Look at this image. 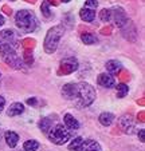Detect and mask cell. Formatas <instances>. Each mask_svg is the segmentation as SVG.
Wrapping results in <instances>:
<instances>
[{
  "instance_id": "obj_33",
  "label": "cell",
  "mask_w": 145,
  "mask_h": 151,
  "mask_svg": "<svg viewBox=\"0 0 145 151\" xmlns=\"http://www.w3.org/2000/svg\"><path fill=\"white\" fill-rule=\"evenodd\" d=\"M48 4H52V6H58V0H47Z\"/></svg>"
},
{
  "instance_id": "obj_29",
  "label": "cell",
  "mask_w": 145,
  "mask_h": 151,
  "mask_svg": "<svg viewBox=\"0 0 145 151\" xmlns=\"http://www.w3.org/2000/svg\"><path fill=\"white\" fill-rule=\"evenodd\" d=\"M144 135H145V130H144V128H141V130L138 131V138H140V140H141V142H144V140H145Z\"/></svg>"
},
{
  "instance_id": "obj_25",
  "label": "cell",
  "mask_w": 145,
  "mask_h": 151,
  "mask_svg": "<svg viewBox=\"0 0 145 151\" xmlns=\"http://www.w3.org/2000/svg\"><path fill=\"white\" fill-rule=\"evenodd\" d=\"M40 11H42L43 16H46V17H50V16H51V12H50V8H48V1H47V0H44V1L42 3Z\"/></svg>"
},
{
  "instance_id": "obj_37",
  "label": "cell",
  "mask_w": 145,
  "mask_h": 151,
  "mask_svg": "<svg viewBox=\"0 0 145 151\" xmlns=\"http://www.w3.org/2000/svg\"><path fill=\"white\" fill-rule=\"evenodd\" d=\"M26 1H28V3H32V4H34L35 1H36V0H26Z\"/></svg>"
},
{
  "instance_id": "obj_11",
  "label": "cell",
  "mask_w": 145,
  "mask_h": 151,
  "mask_svg": "<svg viewBox=\"0 0 145 151\" xmlns=\"http://www.w3.org/2000/svg\"><path fill=\"white\" fill-rule=\"evenodd\" d=\"M15 36H14V31L11 29H4V31L0 32V46L3 44H11L14 43Z\"/></svg>"
},
{
  "instance_id": "obj_4",
  "label": "cell",
  "mask_w": 145,
  "mask_h": 151,
  "mask_svg": "<svg viewBox=\"0 0 145 151\" xmlns=\"http://www.w3.org/2000/svg\"><path fill=\"white\" fill-rule=\"evenodd\" d=\"M0 54H1V58L3 60L11 66L12 68L15 70H22L23 68V62L19 58V55L16 54V51L14 50V47L11 44H3L0 46Z\"/></svg>"
},
{
  "instance_id": "obj_12",
  "label": "cell",
  "mask_w": 145,
  "mask_h": 151,
  "mask_svg": "<svg viewBox=\"0 0 145 151\" xmlns=\"http://www.w3.org/2000/svg\"><path fill=\"white\" fill-rule=\"evenodd\" d=\"M82 151H102V148H101L98 142H95L93 139H87V140H83Z\"/></svg>"
},
{
  "instance_id": "obj_13",
  "label": "cell",
  "mask_w": 145,
  "mask_h": 151,
  "mask_svg": "<svg viewBox=\"0 0 145 151\" xmlns=\"http://www.w3.org/2000/svg\"><path fill=\"white\" fill-rule=\"evenodd\" d=\"M4 139H6L7 145H8L9 147L14 148V147H16L17 142H19V135L14 131H7L6 134H4Z\"/></svg>"
},
{
  "instance_id": "obj_22",
  "label": "cell",
  "mask_w": 145,
  "mask_h": 151,
  "mask_svg": "<svg viewBox=\"0 0 145 151\" xmlns=\"http://www.w3.org/2000/svg\"><path fill=\"white\" fill-rule=\"evenodd\" d=\"M23 148L26 151H36L38 148H39V143L34 139L27 140V142H24V145H23Z\"/></svg>"
},
{
  "instance_id": "obj_14",
  "label": "cell",
  "mask_w": 145,
  "mask_h": 151,
  "mask_svg": "<svg viewBox=\"0 0 145 151\" xmlns=\"http://www.w3.org/2000/svg\"><path fill=\"white\" fill-rule=\"evenodd\" d=\"M63 120H65L66 127L70 128V130H78V128H79V123H78V120L75 119L73 115L66 114L65 116H63Z\"/></svg>"
},
{
  "instance_id": "obj_5",
  "label": "cell",
  "mask_w": 145,
  "mask_h": 151,
  "mask_svg": "<svg viewBox=\"0 0 145 151\" xmlns=\"http://www.w3.org/2000/svg\"><path fill=\"white\" fill-rule=\"evenodd\" d=\"M70 131L66 127H63L62 124H57L55 127H51L48 131V138L52 143L58 146H62L70 139Z\"/></svg>"
},
{
  "instance_id": "obj_15",
  "label": "cell",
  "mask_w": 145,
  "mask_h": 151,
  "mask_svg": "<svg viewBox=\"0 0 145 151\" xmlns=\"http://www.w3.org/2000/svg\"><path fill=\"white\" fill-rule=\"evenodd\" d=\"M106 70L109 71L110 75H117L121 72V64H119V62H117V60H109V62L106 63Z\"/></svg>"
},
{
  "instance_id": "obj_26",
  "label": "cell",
  "mask_w": 145,
  "mask_h": 151,
  "mask_svg": "<svg viewBox=\"0 0 145 151\" xmlns=\"http://www.w3.org/2000/svg\"><path fill=\"white\" fill-rule=\"evenodd\" d=\"M98 3H97V0H86L85 3V8H90V9H95Z\"/></svg>"
},
{
  "instance_id": "obj_21",
  "label": "cell",
  "mask_w": 145,
  "mask_h": 151,
  "mask_svg": "<svg viewBox=\"0 0 145 151\" xmlns=\"http://www.w3.org/2000/svg\"><path fill=\"white\" fill-rule=\"evenodd\" d=\"M81 39H82V42L85 43V44H95V43L98 42V39H97L93 34H90V32L82 34L81 35Z\"/></svg>"
},
{
  "instance_id": "obj_20",
  "label": "cell",
  "mask_w": 145,
  "mask_h": 151,
  "mask_svg": "<svg viewBox=\"0 0 145 151\" xmlns=\"http://www.w3.org/2000/svg\"><path fill=\"white\" fill-rule=\"evenodd\" d=\"M39 127L43 132H48L50 128L52 127V119H50V118H42V120L39 122Z\"/></svg>"
},
{
  "instance_id": "obj_39",
  "label": "cell",
  "mask_w": 145,
  "mask_h": 151,
  "mask_svg": "<svg viewBox=\"0 0 145 151\" xmlns=\"http://www.w3.org/2000/svg\"><path fill=\"white\" fill-rule=\"evenodd\" d=\"M0 134H1V130H0Z\"/></svg>"
},
{
  "instance_id": "obj_19",
  "label": "cell",
  "mask_w": 145,
  "mask_h": 151,
  "mask_svg": "<svg viewBox=\"0 0 145 151\" xmlns=\"http://www.w3.org/2000/svg\"><path fill=\"white\" fill-rule=\"evenodd\" d=\"M83 138L77 137L71 140V143L68 145V151H82V145H83Z\"/></svg>"
},
{
  "instance_id": "obj_18",
  "label": "cell",
  "mask_w": 145,
  "mask_h": 151,
  "mask_svg": "<svg viewBox=\"0 0 145 151\" xmlns=\"http://www.w3.org/2000/svg\"><path fill=\"white\" fill-rule=\"evenodd\" d=\"M24 111V106L22 103H14L8 109V116H16V115H20L22 112Z\"/></svg>"
},
{
  "instance_id": "obj_23",
  "label": "cell",
  "mask_w": 145,
  "mask_h": 151,
  "mask_svg": "<svg viewBox=\"0 0 145 151\" xmlns=\"http://www.w3.org/2000/svg\"><path fill=\"white\" fill-rule=\"evenodd\" d=\"M128 91H129V88L126 84H124V83L117 84V96L118 98H124L126 94H128Z\"/></svg>"
},
{
  "instance_id": "obj_32",
  "label": "cell",
  "mask_w": 145,
  "mask_h": 151,
  "mask_svg": "<svg viewBox=\"0 0 145 151\" xmlns=\"http://www.w3.org/2000/svg\"><path fill=\"white\" fill-rule=\"evenodd\" d=\"M110 31H111V27H106V28L102 29V34L103 35H109L110 34Z\"/></svg>"
},
{
  "instance_id": "obj_10",
  "label": "cell",
  "mask_w": 145,
  "mask_h": 151,
  "mask_svg": "<svg viewBox=\"0 0 145 151\" xmlns=\"http://www.w3.org/2000/svg\"><path fill=\"white\" fill-rule=\"evenodd\" d=\"M75 90H77V84L74 83H67L63 86L62 88V95L68 100H73L75 96Z\"/></svg>"
},
{
  "instance_id": "obj_27",
  "label": "cell",
  "mask_w": 145,
  "mask_h": 151,
  "mask_svg": "<svg viewBox=\"0 0 145 151\" xmlns=\"http://www.w3.org/2000/svg\"><path fill=\"white\" fill-rule=\"evenodd\" d=\"M24 60H26L27 64H32V62H34V58H32V54L30 51L24 52Z\"/></svg>"
},
{
  "instance_id": "obj_30",
  "label": "cell",
  "mask_w": 145,
  "mask_h": 151,
  "mask_svg": "<svg viewBox=\"0 0 145 151\" xmlns=\"http://www.w3.org/2000/svg\"><path fill=\"white\" fill-rule=\"evenodd\" d=\"M4 104H6V100H4V98H3V96H0V112L3 111Z\"/></svg>"
},
{
  "instance_id": "obj_40",
  "label": "cell",
  "mask_w": 145,
  "mask_h": 151,
  "mask_svg": "<svg viewBox=\"0 0 145 151\" xmlns=\"http://www.w3.org/2000/svg\"><path fill=\"white\" fill-rule=\"evenodd\" d=\"M12 1H15V0H12Z\"/></svg>"
},
{
  "instance_id": "obj_34",
  "label": "cell",
  "mask_w": 145,
  "mask_h": 151,
  "mask_svg": "<svg viewBox=\"0 0 145 151\" xmlns=\"http://www.w3.org/2000/svg\"><path fill=\"white\" fill-rule=\"evenodd\" d=\"M27 103H28V104H35V103H36V100L32 98V99H28V100H27Z\"/></svg>"
},
{
  "instance_id": "obj_1",
  "label": "cell",
  "mask_w": 145,
  "mask_h": 151,
  "mask_svg": "<svg viewBox=\"0 0 145 151\" xmlns=\"http://www.w3.org/2000/svg\"><path fill=\"white\" fill-rule=\"evenodd\" d=\"M95 99V90L93 88V86L89 83H79L77 84V90H75V96L74 102L78 107H87Z\"/></svg>"
},
{
  "instance_id": "obj_24",
  "label": "cell",
  "mask_w": 145,
  "mask_h": 151,
  "mask_svg": "<svg viewBox=\"0 0 145 151\" xmlns=\"http://www.w3.org/2000/svg\"><path fill=\"white\" fill-rule=\"evenodd\" d=\"M100 19L102 20V22H110L111 20V9H106L103 8L102 11L100 12Z\"/></svg>"
},
{
  "instance_id": "obj_35",
  "label": "cell",
  "mask_w": 145,
  "mask_h": 151,
  "mask_svg": "<svg viewBox=\"0 0 145 151\" xmlns=\"http://www.w3.org/2000/svg\"><path fill=\"white\" fill-rule=\"evenodd\" d=\"M140 122H144V112H140Z\"/></svg>"
},
{
  "instance_id": "obj_2",
  "label": "cell",
  "mask_w": 145,
  "mask_h": 151,
  "mask_svg": "<svg viewBox=\"0 0 145 151\" xmlns=\"http://www.w3.org/2000/svg\"><path fill=\"white\" fill-rule=\"evenodd\" d=\"M15 23H16L17 28L23 32H34L38 27V20L34 12L27 11V9H22L16 14L15 16Z\"/></svg>"
},
{
  "instance_id": "obj_28",
  "label": "cell",
  "mask_w": 145,
  "mask_h": 151,
  "mask_svg": "<svg viewBox=\"0 0 145 151\" xmlns=\"http://www.w3.org/2000/svg\"><path fill=\"white\" fill-rule=\"evenodd\" d=\"M23 46L26 47V48H32L35 46V40H31V39H26L23 42Z\"/></svg>"
},
{
  "instance_id": "obj_36",
  "label": "cell",
  "mask_w": 145,
  "mask_h": 151,
  "mask_svg": "<svg viewBox=\"0 0 145 151\" xmlns=\"http://www.w3.org/2000/svg\"><path fill=\"white\" fill-rule=\"evenodd\" d=\"M3 24H4V17L1 16V15H0V27L3 26Z\"/></svg>"
},
{
  "instance_id": "obj_31",
  "label": "cell",
  "mask_w": 145,
  "mask_h": 151,
  "mask_svg": "<svg viewBox=\"0 0 145 151\" xmlns=\"http://www.w3.org/2000/svg\"><path fill=\"white\" fill-rule=\"evenodd\" d=\"M3 11H4V12H6V14H7V15H11V14H12V9H11V8H9V7H8V6H3Z\"/></svg>"
},
{
  "instance_id": "obj_17",
  "label": "cell",
  "mask_w": 145,
  "mask_h": 151,
  "mask_svg": "<svg viewBox=\"0 0 145 151\" xmlns=\"http://www.w3.org/2000/svg\"><path fill=\"white\" fill-rule=\"evenodd\" d=\"M98 119H100V123L102 126L109 127V126L114 122V115L110 114V112H102V114L100 115V118H98Z\"/></svg>"
},
{
  "instance_id": "obj_8",
  "label": "cell",
  "mask_w": 145,
  "mask_h": 151,
  "mask_svg": "<svg viewBox=\"0 0 145 151\" xmlns=\"http://www.w3.org/2000/svg\"><path fill=\"white\" fill-rule=\"evenodd\" d=\"M111 17H114V23H116V26L119 27V28L128 22V16H126L125 11H124L121 7H117V8H114L113 11H111Z\"/></svg>"
},
{
  "instance_id": "obj_7",
  "label": "cell",
  "mask_w": 145,
  "mask_h": 151,
  "mask_svg": "<svg viewBox=\"0 0 145 151\" xmlns=\"http://www.w3.org/2000/svg\"><path fill=\"white\" fill-rule=\"evenodd\" d=\"M119 127L122 128V131L126 134H133L134 131V119L132 115H124L119 119Z\"/></svg>"
},
{
  "instance_id": "obj_16",
  "label": "cell",
  "mask_w": 145,
  "mask_h": 151,
  "mask_svg": "<svg viewBox=\"0 0 145 151\" xmlns=\"http://www.w3.org/2000/svg\"><path fill=\"white\" fill-rule=\"evenodd\" d=\"M79 16H81V19H82L83 22L90 23V22H93L94 20V17H95V12H94L93 9H90V8H82L79 11Z\"/></svg>"
},
{
  "instance_id": "obj_3",
  "label": "cell",
  "mask_w": 145,
  "mask_h": 151,
  "mask_svg": "<svg viewBox=\"0 0 145 151\" xmlns=\"http://www.w3.org/2000/svg\"><path fill=\"white\" fill-rule=\"evenodd\" d=\"M63 32H65V28L62 26H55L48 29L44 39V51L47 54H54L57 51L58 43H59L60 37L63 36Z\"/></svg>"
},
{
  "instance_id": "obj_38",
  "label": "cell",
  "mask_w": 145,
  "mask_h": 151,
  "mask_svg": "<svg viewBox=\"0 0 145 151\" xmlns=\"http://www.w3.org/2000/svg\"><path fill=\"white\" fill-rule=\"evenodd\" d=\"M62 1H65V3H68V1H70V0H62Z\"/></svg>"
},
{
  "instance_id": "obj_6",
  "label": "cell",
  "mask_w": 145,
  "mask_h": 151,
  "mask_svg": "<svg viewBox=\"0 0 145 151\" xmlns=\"http://www.w3.org/2000/svg\"><path fill=\"white\" fill-rule=\"evenodd\" d=\"M78 68V62L74 58H67V59L62 60L59 67V75H68L71 72H74Z\"/></svg>"
},
{
  "instance_id": "obj_9",
  "label": "cell",
  "mask_w": 145,
  "mask_h": 151,
  "mask_svg": "<svg viewBox=\"0 0 145 151\" xmlns=\"http://www.w3.org/2000/svg\"><path fill=\"white\" fill-rule=\"evenodd\" d=\"M97 82H98L100 86L105 87V88H110V87H113V86L116 84L114 78L111 76L110 74H101L100 76H98V79H97Z\"/></svg>"
}]
</instances>
